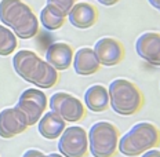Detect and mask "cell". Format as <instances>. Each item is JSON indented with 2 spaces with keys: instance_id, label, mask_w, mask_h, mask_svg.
<instances>
[{
  "instance_id": "obj_1",
  "label": "cell",
  "mask_w": 160,
  "mask_h": 157,
  "mask_svg": "<svg viewBox=\"0 0 160 157\" xmlns=\"http://www.w3.org/2000/svg\"><path fill=\"white\" fill-rule=\"evenodd\" d=\"M12 66L19 77L40 90L52 88L59 80L58 71L31 50H19L15 52Z\"/></svg>"
},
{
  "instance_id": "obj_2",
  "label": "cell",
  "mask_w": 160,
  "mask_h": 157,
  "mask_svg": "<svg viewBox=\"0 0 160 157\" xmlns=\"http://www.w3.org/2000/svg\"><path fill=\"white\" fill-rule=\"evenodd\" d=\"M0 22L22 40L32 39L39 33L38 17L22 0H0Z\"/></svg>"
},
{
  "instance_id": "obj_3",
  "label": "cell",
  "mask_w": 160,
  "mask_h": 157,
  "mask_svg": "<svg viewBox=\"0 0 160 157\" xmlns=\"http://www.w3.org/2000/svg\"><path fill=\"white\" fill-rule=\"evenodd\" d=\"M160 145V130L149 121L137 123L119 139L118 152L126 157H137Z\"/></svg>"
},
{
  "instance_id": "obj_4",
  "label": "cell",
  "mask_w": 160,
  "mask_h": 157,
  "mask_svg": "<svg viewBox=\"0 0 160 157\" xmlns=\"http://www.w3.org/2000/svg\"><path fill=\"white\" fill-rule=\"evenodd\" d=\"M109 106L120 116H132L144 106V94L127 79H116L109 84Z\"/></svg>"
},
{
  "instance_id": "obj_5",
  "label": "cell",
  "mask_w": 160,
  "mask_h": 157,
  "mask_svg": "<svg viewBox=\"0 0 160 157\" xmlns=\"http://www.w3.org/2000/svg\"><path fill=\"white\" fill-rule=\"evenodd\" d=\"M88 152L92 157H113L118 153L120 139L119 130L109 121H98L87 134Z\"/></svg>"
},
{
  "instance_id": "obj_6",
  "label": "cell",
  "mask_w": 160,
  "mask_h": 157,
  "mask_svg": "<svg viewBox=\"0 0 160 157\" xmlns=\"http://www.w3.org/2000/svg\"><path fill=\"white\" fill-rule=\"evenodd\" d=\"M51 112L57 113L65 123H79L86 117L84 103L68 92H55L48 99Z\"/></svg>"
},
{
  "instance_id": "obj_7",
  "label": "cell",
  "mask_w": 160,
  "mask_h": 157,
  "mask_svg": "<svg viewBox=\"0 0 160 157\" xmlns=\"http://www.w3.org/2000/svg\"><path fill=\"white\" fill-rule=\"evenodd\" d=\"M15 106L24 115L28 127H31L38 124L44 115L48 106V99L40 88H28L19 95L18 103Z\"/></svg>"
},
{
  "instance_id": "obj_8",
  "label": "cell",
  "mask_w": 160,
  "mask_h": 157,
  "mask_svg": "<svg viewBox=\"0 0 160 157\" xmlns=\"http://www.w3.org/2000/svg\"><path fill=\"white\" fill-rule=\"evenodd\" d=\"M58 150L64 157H84L88 152L87 131L80 125L66 127L59 136Z\"/></svg>"
},
{
  "instance_id": "obj_9",
  "label": "cell",
  "mask_w": 160,
  "mask_h": 157,
  "mask_svg": "<svg viewBox=\"0 0 160 157\" xmlns=\"http://www.w3.org/2000/svg\"><path fill=\"white\" fill-rule=\"evenodd\" d=\"M94 52L101 66L112 68L124 59V46L115 37H102L94 44Z\"/></svg>"
},
{
  "instance_id": "obj_10",
  "label": "cell",
  "mask_w": 160,
  "mask_h": 157,
  "mask_svg": "<svg viewBox=\"0 0 160 157\" xmlns=\"http://www.w3.org/2000/svg\"><path fill=\"white\" fill-rule=\"evenodd\" d=\"M28 130V124L17 106L6 108L0 112V136L4 139L14 138Z\"/></svg>"
},
{
  "instance_id": "obj_11",
  "label": "cell",
  "mask_w": 160,
  "mask_h": 157,
  "mask_svg": "<svg viewBox=\"0 0 160 157\" xmlns=\"http://www.w3.org/2000/svg\"><path fill=\"white\" fill-rule=\"evenodd\" d=\"M135 51L145 62L153 66H160V33H142L135 42Z\"/></svg>"
},
{
  "instance_id": "obj_12",
  "label": "cell",
  "mask_w": 160,
  "mask_h": 157,
  "mask_svg": "<svg viewBox=\"0 0 160 157\" xmlns=\"http://www.w3.org/2000/svg\"><path fill=\"white\" fill-rule=\"evenodd\" d=\"M68 19L72 26L78 29H88L98 21V10L87 2H78L68 12Z\"/></svg>"
},
{
  "instance_id": "obj_13",
  "label": "cell",
  "mask_w": 160,
  "mask_h": 157,
  "mask_svg": "<svg viewBox=\"0 0 160 157\" xmlns=\"http://www.w3.org/2000/svg\"><path fill=\"white\" fill-rule=\"evenodd\" d=\"M73 51L72 46H69L68 43L57 42L52 43L51 46H48V48L46 50V62H48L55 71H66L71 68L73 62Z\"/></svg>"
},
{
  "instance_id": "obj_14",
  "label": "cell",
  "mask_w": 160,
  "mask_h": 157,
  "mask_svg": "<svg viewBox=\"0 0 160 157\" xmlns=\"http://www.w3.org/2000/svg\"><path fill=\"white\" fill-rule=\"evenodd\" d=\"M73 69L79 76H92L101 69V63L97 59L95 52L90 47L79 48L73 55Z\"/></svg>"
},
{
  "instance_id": "obj_15",
  "label": "cell",
  "mask_w": 160,
  "mask_h": 157,
  "mask_svg": "<svg viewBox=\"0 0 160 157\" xmlns=\"http://www.w3.org/2000/svg\"><path fill=\"white\" fill-rule=\"evenodd\" d=\"M65 128H66L65 120H62L54 112L44 113L38 123L39 134L43 138L50 139V141H54V139L59 138L61 134L65 131Z\"/></svg>"
},
{
  "instance_id": "obj_16",
  "label": "cell",
  "mask_w": 160,
  "mask_h": 157,
  "mask_svg": "<svg viewBox=\"0 0 160 157\" xmlns=\"http://www.w3.org/2000/svg\"><path fill=\"white\" fill-rule=\"evenodd\" d=\"M84 106L90 112L102 113L109 108V92L102 84L90 86L84 92Z\"/></svg>"
},
{
  "instance_id": "obj_17",
  "label": "cell",
  "mask_w": 160,
  "mask_h": 157,
  "mask_svg": "<svg viewBox=\"0 0 160 157\" xmlns=\"http://www.w3.org/2000/svg\"><path fill=\"white\" fill-rule=\"evenodd\" d=\"M66 14L51 4H46L40 11V24L47 31H57L65 24Z\"/></svg>"
},
{
  "instance_id": "obj_18",
  "label": "cell",
  "mask_w": 160,
  "mask_h": 157,
  "mask_svg": "<svg viewBox=\"0 0 160 157\" xmlns=\"http://www.w3.org/2000/svg\"><path fill=\"white\" fill-rule=\"evenodd\" d=\"M18 46V37L10 28L0 24V56H8L15 51Z\"/></svg>"
},
{
  "instance_id": "obj_19",
  "label": "cell",
  "mask_w": 160,
  "mask_h": 157,
  "mask_svg": "<svg viewBox=\"0 0 160 157\" xmlns=\"http://www.w3.org/2000/svg\"><path fill=\"white\" fill-rule=\"evenodd\" d=\"M75 3H76V0H47V4H51L54 7H57L59 11L66 14V17H68V12L71 11V8L73 7Z\"/></svg>"
},
{
  "instance_id": "obj_20",
  "label": "cell",
  "mask_w": 160,
  "mask_h": 157,
  "mask_svg": "<svg viewBox=\"0 0 160 157\" xmlns=\"http://www.w3.org/2000/svg\"><path fill=\"white\" fill-rule=\"evenodd\" d=\"M22 157H64V156L59 155V153H50V155H44L42 150L28 149L24 155H22Z\"/></svg>"
},
{
  "instance_id": "obj_21",
  "label": "cell",
  "mask_w": 160,
  "mask_h": 157,
  "mask_svg": "<svg viewBox=\"0 0 160 157\" xmlns=\"http://www.w3.org/2000/svg\"><path fill=\"white\" fill-rule=\"evenodd\" d=\"M141 157H160V150L159 149H151L148 152L142 153Z\"/></svg>"
},
{
  "instance_id": "obj_22",
  "label": "cell",
  "mask_w": 160,
  "mask_h": 157,
  "mask_svg": "<svg viewBox=\"0 0 160 157\" xmlns=\"http://www.w3.org/2000/svg\"><path fill=\"white\" fill-rule=\"evenodd\" d=\"M98 3H101V4H104V6H115L116 3H119L120 0H97Z\"/></svg>"
},
{
  "instance_id": "obj_23",
  "label": "cell",
  "mask_w": 160,
  "mask_h": 157,
  "mask_svg": "<svg viewBox=\"0 0 160 157\" xmlns=\"http://www.w3.org/2000/svg\"><path fill=\"white\" fill-rule=\"evenodd\" d=\"M148 2H149V4H151L153 8H156V10H159L160 11V0H148Z\"/></svg>"
}]
</instances>
